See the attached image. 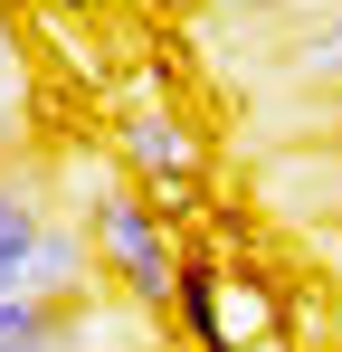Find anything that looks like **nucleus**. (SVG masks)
Returning <instances> with one entry per match:
<instances>
[{"mask_svg": "<svg viewBox=\"0 0 342 352\" xmlns=\"http://www.w3.org/2000/svg\"><path fill=\"white\" fill-rule=\"evenodd\" d=\"M86 238L105 257V276H124L133 305H171L181 295V257H171V219L143 190H95L86 200Z\"/></svg>", "mask_w": 342, "mask_h": 352, "instance_id": "1", "label": "nucleus"}, {"mask_svg": "<svg viewBox=\"0 0 342 352\" xmlns=\"http://www.w3.org/2000/svg\"><path fill=\"white\" fill-rule=\"evenodd\" d=\"M181 324L200 333V352H247L266 343V295L219 267H181Z\"/></svg>", "mask_w": 342, "mask_h": 352, "instance_id": "2", "label": "nucleus"}, {"mask_svg": "<svg viewBox=\"0 0 342 352\" xmlns=\"http://www.w3.org/2000/svg\"><path fill=\"white\" fill-rule=\"evenodd\" d=\"M114 143H124V162L152 181V190H171V210L190 200V181H200V133L181 115H162V105H143V115L114 124Z\"/></svg>", "mask_w": 342, "mask_h": 352, "instance_id": "3", "label": "nucleus"}, {"mask_svg": "<svg viewBox=\"0 0 342 352\" xmlns=\"http://www.w3.org/2000/svg\"><path fill=\"white\" fill-rule=\"evenodd\" d=\"M38 229H48V210H38V190L0 172V295H10V276H19V257H29V238H38Z\"/></svg>", "mask_w": 342, "mask_h": 352, "instance_id": "4", "label": "nucleus"}, {"mask_svg": "<svg viewBox=\"0 0 342 352\" xmlns=\"http://www.w3.org/2000/svg\"><path fill=\"white\" fill-rule=\"evenodd\" d=\"M86 305H29V295H0V352H29V343H57L76 333Z\"/></svg>", "mask_w": 342, "mask_h": 352, "instance_id": "5", "label": "nucleus"}, {"mask_svg": "<svg viewBox=\"0 0 342 352\" xmlns=\"http://www.w3.org/2000/svg\"><path fill=\"white\" fill-rule=\"evenodd\" d=\"M257 10H285V19H323V10H342V0H257Z\"/></svg>", "mask_w": 342, "mask_h": 352, "instance_id": "6", "label": "nucleus"}, {"mask_svg": "<svg viewBox=\"0 0 342 352\" xmlns=\"http://www.w3.org/2000/svg\"><path fill=\"white\" fill-rule=\"evenodd\" d=\"M10 58H19V48H10V19H0V76H10Z\"/></svg>", "mask_w": 342, "mask_h": 352, "instance_id": "7", "label": "nucleus"}, {"mask_svg": "<svg viewBox=\"0 0 342 352\" xmlns=\"http://www.w3.org/2000/svg\"><path fill=\"white\" fill-rule=\"evenodd\" d=\"M67 10H105V0H67Z\"/></svg>", "mask_w": 342, "mask_h": 352, "instance_id": "8", "label": "nucleus"}, {"mask_svg": "<svg viewBox=\"0 0 342 352\" xmlns=\"http://www.w3.org/2000/svg\"><path fill=\"white\" fill-rule=\"evenodd\" d=\"M219 10H257V0H219Z\"/></svg>", "mask_w": 342, "mask_h": 352, "instance_id": "9", "label": "nucleus"}]
</instances>
